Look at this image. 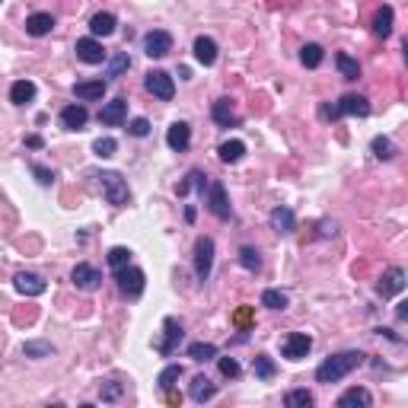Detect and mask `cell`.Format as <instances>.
I'll use <instances>...</instances> for the list:
<instances>
[{
	"instance_id": "obj_1",
	"label": "cell",
	"mask_w": 408,
	"mask_h": 408,
	"mask_svg": "<svg viewBox=\"0 0 408 408\" xmlns=\"http://www.w3.org/2000/svg\"><path fill=\"white\" fill-rule=\"evenodd\" d=\"M361 363H363L361 351H341V354L325 357L316 367V383H338V379H345L351 370H357Z\"/></svg>"
},
{
	"instance_id": "obj_2",
	"label": "cell",
	"mask_w": 408,
	"mask_h": 408,
	"mask_svg": "<svg viewBox=\"0 0 408 408\" xmlns=\"http://www.w3.org/2000/svg\"><path fill=\"white\" fill-rule=\"evenodd\" d=\"M345 115H357V118H367L370 115V102H367V96H354V93H348V96H341L338 102H322L319 106V118L322 121H335V118H345Z\"/></svg>"
},
{
	"instance_id": "obj_3",
	"label": "cell",
	"mask_w": 408,
	"mask_h": 408,
	"mask_svg": "<svg viewBox=\"0 0 408 408\" xmlns=\"http://www.w3.org/2000/svg\"><path fill=\"white\" fill-rule=\"evenodd\" d=\"M99 185H102V195H106V201L112 204V207H125V204L131 201V189H128V179L121 173H112V169H102V173L96 175Z\"/></svg>"
},
{
	"instance_id": "obj_4",
	"label": "cell",
	"mask_w": 408,
	"mask_h": 408,
	"mask_svg": "<svg viewBox=\"0 0 408 408\" xmlns=\"http://www.w3.org/2000/svg\"><path fill=\"white\" fill-rule=\"evenodd\" d=\"M115 284H118V294L125 297V300H141V294H144V288H147V278L141 268L125 265V268L115 272Z\"/></svg>"
},
{
	"instance_id": "obj_5",
	"label": "cell",
	"mask_w": 408,
	"mask_h": 408,
	"mask_svg": "<svg viewBox=\"0 0 408 408\" xmlns=\"http://www.w3.org/2000/svg\"><path fill=\"white\" fill-rule=\"evenodd\" d=\"M204 204H207V211H211L217 220H230V217H233V207H230V198H227L223 182H207Z\"/></svg>"
},
{
	"instance_id": "obj_6",
	"label": "cell",
	"mask_w": 408,
	"mask_h": 408,
	"mask_svg": "<svg viewBox=\"0 0 408 408\" xmlns=\"http://www.w3.org/2000/svg\"><path fill=\"white\" fill-rule=\"evenodd\" d=\"M214 268V240L211 236H198L195 240V274L198 281H207Z\"/></svg>"
},
{
	"instance_id": "obj_7",
	"label": "cell",
	"mask_w": 408,
	"mask_h": 408,
	"mask_svg": "<svg viewBox=\"0 0 408 408\" xmlns=\"http://www.w3.org/2000/svg\"><path fill=\"white\" fill-rule=\"evenodd\" d=\"M144 90L150 93L153 99H163V102H169V99L175 96V84L166 70H150V74L144 77Z\"/></svg>"
},
{
	"instance_id": "obj_8",
	"label": "cell",
	"mask_w": 408,
	"mask_h": 408,
	"mask_svg": "<svg viewBox=\"0 0 408 408\" xmlns=\"http://www.w3.org/2000/svg\"><path fill=\"white\" fill-rule=\"evenodd\" d=\"M70 281H74L77 290H86V294H93V290H99V284H102V274H99L96 265L80 262L74 272H70Z\"/></svg>"
},
{
	"instance_id": "obj_9",
	"label": "cell",
	"mask_w": 408,
	"mask_h": 408,
	"mask_svg": "<svg viewBox=\"0 0 408 408\" xmlns=\"http://www.w3.org/2000/svg\"><path fill=\"white\" fill-rule=\"evenodd\" d=\"M173 52V36L166 29H153L144 36V54L147 58H166Z\"/></svg>"
},
{
	"instance_id": "obj_10",
	"label": "cell",
	"mask_w": 408,
	"mask_h": 408,
	"mask_svg": "<svg viewBox=\"0 0 408 408\" xmlns=\"http://www.w3.org/2000/svg\"><path fill=\"white\" fill-rule=\"evenodd\" d=\"M74 52H77V58L84 61V64H102V61L109 58V52H106V48H102V42H96V38H93V36H86V38H77Z\"/></svg>"
},
{
	"instance_id": "obj_11",
	"label": "cell",
	"mask_w": 408,
	"mask_h": 408,
	"mask_svg": "<svg viewBox=\"0 0 408 408\" xmlns=\"http://www.w3.org/2000/svg\"><path fill=\"white\" fill-rule=\"evenodd\" d=\"M281 351H284V357H288V361H303V357L313 351V338L306 332H294V335H288V338H284Z\"/></svg>"
},
{
	"instance_id": "obj_12",
	"label": "cell",
	"mask_w": 408,
	"mask_h": 408,
	"mask_svg": "<svg viewBox=\"0 0 408 408\" xmlns=\"http://www.w3.org/2000/svg\"><path fill=\"white\" fill-rule=\"evenodd\" d=\"M125 118H128V99H125V96L112 99V102H106V106L99 109V121H102V125H109V128L125 125Z\"/></svg>"
},
{
	"instance_id": "obj_13",
	"label": "cell",
	"mask_w": 408,
	"mask_h": 408,
	"mask_svg": "<svg viewBox=\"0 0 408 408\" xmlns=\"http://www.w3.org/2000/svg\"><path fill=\"white\" fill-rule=\"evenodd\" d=\"M179 341H182V325H179V319L166 316V319H163V341H157V351H159L163 357H169L175 348H179Z\"/></svg>"
},
{
	"instance_id": "obj_14",
	"label": "cell",
	"mask_w": 408,
	"mask_h": 408,
	"mask_svg": "<svg viewBox=\"0 0 408 408\" xmlns=\"http://www.w3.org/2000/svg\"><path fill=\"white\" fill-rule=\"evenodd\" d=\"M402 290H405V272H402V268H386L379 284H377V294L383 297V300H389V297L402 294Z\"/></svg>"
},
{
	"instance_id": "obj_15",
	"label": "cell",
	"mask_w": 408,
	"mask_h": 408,
	"mask_svg": "<svg viewBox=\"0 0 408 408\" xmlns=\"http://www.w3.org/2000/svg\"><path fill=\"white\" fill-rule=\"evenodd\" d=\"M13 288H16V294H23V297H42L48 290V284H45V278H38L32 272H19L13 278Z\"/></svg>"
},
{
	"instance_id": "obj_16",
	"label": "cell",
	"mask_w": 408,
	"mask_h": 408,
	"mask_svg": "<svg viewBox=\"0 0 408 408\" xmlns=\"http://www.w3.org/2000/svg\"><path fill=\"white\" fill-rule=\"evenodd\" d=\"M211 118L217 121L220 128H236V125H240V115H236V109H233V99H217V102H214L211 106Z\"/></svg>"
},
{
	"instance_id": "obj_17",
	"label": "cell",
	"mask_w": 408,
	"mask_h": 408,
	"mask_svg": "<svg viewBox=\"0 0 408 408\" xmlns=\"http://www.w3.org/2000/svg\"><path fill=\"white\" fill-rule=\"evenodd\" d=\"M166 144L173 147V150L185 153L191 147V128H189V121H173L166 131Z\"/></svg>"
},
{
	"instance_id": "obj_18",
	"label": "cell",
	"mask_w": 408,
	"mask_h": 408,
	"mask_svg": "<svg viewBox=\"0 0 408 408\" xmlns=\"http://www.w3.org/2000/svg\"><path fill=\"white\" fill-rule=\"evenodd\" d=\"M268 223H272V230L281 236H290L297 230V217L290 207H274V211L268 214Z\"/></svg>"
},
{
	"instance_id": "obj_19",
	"label": "cell",
	"mask_w": 408,
	"mask_h": 408,
	"mask_svg": "<svg viewBox=\"0 0 408 408\" xmlns=\"http://www.w3.org/2000/svg\"><path fill=\"white\" fill-rule=\"evenodd\" d=\"M86 121H90V112H86V106H68L61 109V125L68 131H84Z\"/></svg>"
},
{
	"instance_id": "obj_20",
	"label": "cell",
	"mask_w": 408,
	"mask_h": 408,
	"mask_svg": "<svg viewBox=\"0 0 408 408\" xmlns=\"http://www.w3.org/2000/svg\"><path fill=\"white\" fill-rule=\"evenodd\" d=\"M52 29H54V16L52 13H32V16H26V32H29L32 38L52 36Z\"/></svg>"
},
{
	"instance_id": "obj_21",
	"label": "cell",
	"mask_w": 408,
	"mask_h": 408,
	"mask_svg": "<svg viewBox=\"0 0 408 408\" xmlns=\"http://www.w3.org/2000/svg\"><path fill=\"white\" fill-rule=\"evenodd\" d=\"M195 61L198 64H204V68L217 64V42H214L211 36H198L195 38Z\"/></svg>"
},
{
	"instance_id": "obj_22",
	"label": "cell",
	"mask_w": 408,
	"mask_h": 408,
	"mask_svg": "<svg viewBox=\"0 0 408 408\" xmlns=\"http://www.w3.org/2000/svg\"><path fill=\"white\" fill-rule=\"evenodd\" d=\"M393 23H395V10L389 7V3H383V7L377 10V16H373V36L389 38L393 36Z\"/></svg>"
},
{
	"instance_id": "obj_23",
	"label": "cell",
	"mask_w": 408,
	"mask_h": 408,
	"mask_svg": "<svg viewBox=\"0 0 408 408\" xmlns=\"http://www.w3.org/2000/svg\"><path fill=\"white\" fill-rule=\"evenodd\" d=\"M189 395L198 402V405H204V402H211L214 395H217V386L204 377V373H198V377L191 379V386H189Z\"/></svg>"
},
{
	"instance_id": "obj_24",
	"label": "cell",
	"mask_w": 408,
	"mask_h": 408,
	"mask_svg": "<svg viewBox=\"0 0 408 408\" xmlns=\"http://www.w3.org/2000/svg\"><path fill=\"white\" fill-rule=\"evenodd\" d=\"M106 90H109L106 80H84V84L74 86V96L84 99V102H96V99L106 96Z\"/></svg>"
},
{
	"instance_id": "obj_25",
	"label": "cell",
	"mask_w": 408,
	"mask_h": 408,
	"mask_svg": "<svg viewBox=\"0 0 408 408\" xmlns=\"http://www.w3.org/2000/svg\"><path fill=\"white\" fill-rule=\"evenodd\" d=\"M191 189H198V191H201V198H204V191H207V175H204L201 169H191V173L185 175V179H182L179 185H175V195H179V198H185Z\"/></svg>"
},
{
	"instance_id": "obj_26",
	"label": "cell",
	"mask_w": 408,
	"mask_h": 408,
	"mask_svg": "<svg viewBox=\"0 0 408 408\" xmlns=\"http://www.w3.org/2000/svg\"><path fill=\"white\" fill-rule=\"evenodd\" d=\"M370 405H373V395L363 386H354V389H348L338 399V408H370Z\"/></svg>"
},
{
	"instance_id": "obj_27",
	"label": "cell",
	"mask_w": 408,
	"mask_h": 408,
	"mask_svg": "<svg viewBox=\"0 0 408 408\" xmlns=\"http://www.w3.org/2000/svg\"><path fill=\"white\" fill-rule=\"evenodd\" d=\"M32 99H36V84H32V80H16V84L10 86V102H13V106H29Z\"/></svg>"
},
{
	"instance_id": "obj_28",
	"label": "cell",
	"mask_w": 408,
	"mask_h": 408,
	"mask_svg": "<svg viewBox=\"0 0 408 408\" xmlns=\"http://www.w3.org/2000/svg\"><path fill=\"white\" fill-rule=\"evenodd\" d=\"M217 157H220V163H240L242 157H246V144L242 141H223V144L217 147Z\"/></svg>"
},
{
	"instance_id": "obj_29",
	"label": "cell",
	"mask_w": 408,
	"mask_h": 408,
	"mask_svg": "<svg viewBox=\"0 0 408 408\" xmlns=\"http://www.w3.org/2000/svg\"><path fill=\"white\" fill-rule=\"evenodd\" d=\"M115 26H118V23H115V16H112V13H96V16L90 19V32H93V38H99V36H102V38L112 36Z\"/></svg>"
},
{
	"instance_id": "obj_30",
	"label": "cell",
	"mask_w": 408,
	"mask_h": 408,
	"mask_svg": "<svg viewBox=\"0 0 408 408\" xmlns=\"http://www.w3.org/2000/svg\"><path fill=\"white\" fill-rule=\"evenodd\" d=\"M325 61V52H322V45H316V42H306V45L300 48V64L303 68H319Z\"/></svg>"
},
{
	"instance_id": "obj_31",
	"label": "cell",
	"mask_w": 408,
	"mask_h": 408,
	"mask_svg": "<svg viewBox=\"0 0 408 408\" xmlns=\"http://www.w3.org/2000/svg\"><path fill=\"white\" fill-rule=\"evenodd\" d=\"M252 373H256L258 379H274V373H278V363H274L268 354H256V357H252Z\"/></svg>"
},
{
	"instance_id": "obj_32",
	"label": "cell",
	"mask_w": 408,
	"mask_h": 408,
	"mask_svg": "<svg viewBox=\"0 0 408 408\" xmlns=\"http://www.w3.org/2000/svg\"><path fill=\"white\" fill-rule=\"evenodd\" d=\"M189 357H191V361H198V363L214 361V357H217V345H211V341H191V345H189Z\"/></svg>"
},
{
	"instance_id": "obj_33",
	"label": "cell",
	"mask_w": 408,
	"mask_h": 408,
	"mask_svg": "<svg viewBox=\"0 0 408 408\" xmlns=\"http://www.w3.org/2000/svg\"><path fill=\"white\" fill-rule=\"evenodd\" d=\"M335 64H338V74L345 77V80H357V77H361V64H357L351 54L338 52V54H335Z\"/></svg>"
},
{
	"instance_id": "obj_34",
	"label": "cell",
	"mask_w": 408,
	"mask_h": 408,
	"mask_svg": "<svg viewBox=\"0 0 408 408\" xmlns=\"http://www.w3.org/2000/svg\"><path fill=\"white\" fill-rule=\"evenodd\" d=\"M288 294L284 290H278V288H268V290H262V306H268V310H288Z\"/></svg>"
},
{
	"instance_id": "obj_35",
	"label": "cell",
	"mask_w": 408,
	"mask_h": 408,
	"mask_svg": "<svg viewBox=\"0 0 408 408\" xmlns=\"http://www.w3.org/2000/svg\"><path fill=\"white\" fill-rule=\"evenodd\" d=\"M23 354L32 357V361H42V357H52L54 348H52V341H26V345H23Z\"/></svg>"
},
{
	"instance_id": "obj_36",
	"label": "cell",
	"mask_w": 408,
	"mask_h": 408,
	"mask_svg": "<svg viewBox=\"0 0 408 408\" xmlns=\"http://www.w3.org/2000/svg\"><path fill=\"white\" fill-rule=\"evenodd\" d=\"M179 379H182V363H169L166 370L157 377V383H159V389L166 393V389H175V383H179Z\"/></svg>"
},
{
	"instance_id": "obj_37",
	"label": "cell",
	"mask_w": 408,
	"mask_h": 408,
	"mask_svg": "<svg viewBox=\"0 0 408 408\" xmlns=\"http://www.w3.org/2000/svg\"><path fill=\"white\" fill-rule=\"evenodd\" d=\"M284 405L288 408H310L313 405V393L310 389H290V393L284 395Z\"/></svg>"
},
{
	"instance_id": "obj_38",
	"label": "cell",
	"mask_w": 408,
	"mask_h": 408,
	"mask_svg": "<svg viewBox=\"0 0 408 408\" xmlns=\"http://www.w3.org/2000/svg\"><path fill=\"white\" fill-rule=\"evenodd\" d=\"M370 150H373V157L377 159H393L395 157V144L389 141V137H373V144H370Z\"/></svg>"
},
{
	"instance_id": "obj_39",
	"label": "cell",
	"mask_w": 408,
	"mask_h": 408,
	"mask_svg": "<svg viewBox=\"0 0 408 408\" xmlns=\"http://www.w3.org/2000/svg\"><path fill=\"white\" fill-rule=\"evenodd\" d=\"M240 265L246 268V272H258V268H262L258 249H252V246H242V249H240Z\"/></svg>"
},
{
	"instance_id": "obj_40",
	"label": "cell",
	"mask_w": 408,
	"mask_h": 408,
	"mask_svg": "<svg viewBox=\"0 0 408 408\" xmlns=\"http://www.w3.org/2000/svg\"><path fill=\"white\" fill-rule=\"evenodd\" d=\"M128 68H131V54H128V52H118V54H115V58H112V64H109V74H106V77H112V80H118V77L125 74V70H128Z\"/></svg>"
},
{
	"instance_id": "obj_41",
	"label": "cell",
	"mask_w": 408,
	"mask_h": 408,
	"mask_svg": "<svg viewBox=\"0 0 408 408\" xmlns=\"http://www.w3.org/2000/svg\"><path fill=\"white\" fill-rule=\"evenodd\" d=\"M125 265H131V249H125V246H115V249H109V268H112V272L125 268Z\"/></svg>"
},
{
	"instance_id": "obj_42",
	"label": "cell",
	"mask_w": 408,
	"mask_h": 408,
	"mask_svg": "<svg viewBox=\"0 0 408 408\" xmlns=\"http://www.w3.org/2000/svg\"><path fill=\"white\" fill-rule=\"evenodd\" d=\"M115 150H118V141H115V137H99V141H93V153L102 159L115 157Z\"/></svg>"
},
{
	"instance_id": "obj_43",
	"label": "cell",
	"mask_w": 408,
	"mask_h": 408,
	"mask_svg": "<svg viewBox=\"0 0 408 408\" xmlns=\"http://www.w3.org/2000/svg\"><path fill=\"white\" fill-rule=\"evenodd\" d=\"M121 395H125V386L115 383V379H109V383L99 386V399H102V402H118Z\"/></svg>"
},
{
	"instance_id": "obj_44",
	"label": "cell",
	"mask_w": 408,
	"mask_h": 408,
	"mask_svg": "<svg viewBox=\"0 0 408 408\" xmlns=\"http://www.w3.org/2000/svg\"><path fill=\"white\" fill-rule=\"evenodd\" d=\"M217 367H220V373H223L227 379H236L242 373V367H240L236 357H217Z\"/></svg>"
},
{
	"instance_id": "obj_45",
	"label": "cell",
	"mask_w": 408,
	"mask_h": 408,
	"mask_svg": "<svg viewBox=\"0 0 408 408\" xmlns=\"http://www.w3.org/2000/svg\"><path fill=\"white\" fill-rule=\"evenodd\" d=\"M29 173L38 179V185H52V182H54V169L42 166V163H29Z\"/></svg>"
},
{
	"instance_id": "obj_46",
	"label": "cell",
	"mask_w": 408,
	"mask_h": 408,
	"mask_svg": "<svg viewBox=\"0 0 408 408\" xmlns=\"http://www.w3.org/2000/svg\"><path fill=\"white\" fill-rule=\"evenodd\" d=\"M128 134L131 137H147L150 134V121L147 118H131L128 121Z\"/></svg>"
},
{
	"instance_id": "obj_47",
	"label": "cell",
	"mask_w": 408,
	"mask_h": 408,
	"mask_svg": "<svg viewBox=\"0 0 408 408\" xmlns=\"http://www.w3.org/2000/svg\"><path fill=\"white\" fill-rule=\"evenodd\" d=\"M335 233H338V227H335V223H329V220H319V236H322V240H325V236H335Z\"/></svg>"
},
{
	"instance_id": "obj_48",
	"label": "cell",
	"mask_w": 408,
	"mask_h": 408,
	"mask_svg": "<svg viewBox=\"0 0 408 408\" xmlns=\"http://www.w3.org/2000/svg\"><path fill=\"white\" fill-rule=\"evenodd\" d=\"M26 147H29V150H42V147H45V141H42L38 134H29V137H26Z\"/></svg>"
},
{
	"instance_id": "obj_49",
	"label": "cell",
	"mask_w": 408,
	"mask_h": 408,
	"mask_svg": "<svg viewBox=\"0 0 408 408\" xmlns=\"http://www.w3.org/2000/svg\"><path fill=\"white\" fill-rule=\"evenodd\" d=\"M185 223H195V207H191V204L185 207Z\"/></svg>"
},
{
	"instance_id": "obj_50",
	"label": "cell",
	"mask_w": 408,
	"mask_h": 408,
	"mask_svg": "<svg viewBox=\"0 0 408 408\" xmlns=\"http://www.w3.org/2000/svg\"><path fill=\"white\" fill-rule=\"evenodd\" d=\"M395 316H399V319H405V316H408V303H399V310H395Z\"/></svg>"
}]
</instances>
